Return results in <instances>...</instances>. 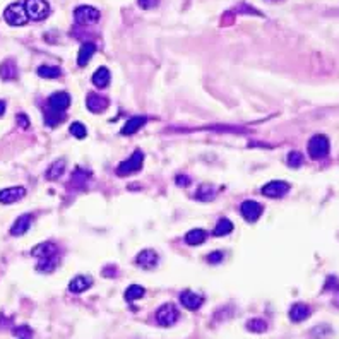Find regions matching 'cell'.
I'll return each instance as SVG.
<instances>
[{
    "label": "cell",
    "instance_id": "6",
    "mask_svg": "<svg viewBox=\"0 0 339 339\" xmlns=\"http://www.w3.org/2000/svg\"><path fill=\"white\" fill-rule=\"evenodd\" d=\"M180 312L173 303H165L156 310V322L163 327H171L178 320Z\"/></svg>",
    "mask_w": 339,
    "mask_h": 339
},
{
    "label": "cell",
    "instance_id": "8",
    "mask_svg": "<svg viewBox=\"0 0 339 339\" xmlns=\"http://www.w3.org/2000/svg\"><path fill=\"white\" fill-rule=\"evenodd\" d=\"M74 19L77 24L87 26V24H94L99 19V11L91 6H79L74 11Z\"/></svg>",
    "mask_w": 339,
    "mask_h": 339
},
{
    "label": "cell",
    "instance_id": "22",
    "mask_svg": "<svg viewBox=\"0 0 339 339\" xmlns=\"http://www.w3.org/2000/svg\"><path fill=\"white\" fill-rule=\"evenodd\" d=\"M0 77L6 81H14L18 77V65L14 60H4L0 65Z\"/></svg>",
    "mask_w": 339,
    "mask_h": 339
},
{
    "label": "cell",
    "instance_id": "19",
    "mask_svg": "<svg viewBox=\"0 0 339 339\" xmlns=\"http://www.w3.org/2000/svg\"><path fill=\"white\" fill-rule=\"evenodd\" d=\"M91 81H93V84H94L96 87L103 89V87H106L108 84H110V81H111V74H110V70H108L106 67H99V69L93 74Z\"/></svg>",
    "mask_w": 339,
    "mask_h": 339
},
{
    "label": "cell",
    "instance_id": "1",
    "mask_svg": "<svg viewBox=\"0 0 339 339\" xmlns=\"http://www.w3.org/2000/svg\"><path fill=\"white\" fill-rule=\"evenodd\" d=\"M70 106V96L65 91H58L47 99V110H45V124L48 127H55L62 122L64 113Z\"/></svg>",
    "mask_w": 339,
    "mask_h": 339
},
{
    "label": "cell",
    "instance_id": "30",
    "mask_svg": "<svg viewBox=\"0 0 339 339\" xmlns=\"http://www.w3.org/2000/svg\"><path fill=\"white\" fill-rule=\"evenodd\" d=\"M301 163H303V156H301V153H298V151H291V153L288 154V166L298 168V166H301Z\"/></svg>",
    "mask_w": 339,
    "mask_h": 339
},
{
    "label": "cell",
    "instance_id": "14",
    "mask_svg": "<svg viewBox=\"0 0 339 339\" xmlns=\"http://www.w3.org/2000/svg\"><path fill=\"white\" fill-rule=\"evenodd\" d=\"M91 284H93V278H89V276L79 274V276H75V278L70 279L69 290L72 291V293H82V291L89 290Z\"/></svg>",
    "mask_w": 339,
    "mask_h": 339
},
{
    "label": "cell",
    "instance_id": "25",
    "mask_svg": "<svg viewBox=\"0 0 339 339\" xmlns=\"http://www.w3.org/2000/svg\"><path fill=\"white\" fill-rule=\"evenodd\" d=\"M36 72L43 79H57L62 75V70L58 69L57 65H41V67H38Z\"/></svg>",
    "mask_w": 339,
    "mask_h": 339
},
{
    "label": "cell",
    "instance_id": "32",
    "mask_svg": "<svg viewBox=\"0 0 339 339\" xmlns=\"http://www.w3.org/2000/svg\"><path fill=\"white\" fill-rule=\"evenodd\" d=\"M223 257H224V254H223V252H211V254L207 255L206 261H207L209 264H219L221 261H223Z\"/></svg>",
    "mask_w": 339,
    "mask_h": 339
},
{
    "label": "cell",
    "instance_id": "9",
    "mask_svg": "<svg viewBox=\"0 0 339 339\" xmlns=\"http://www.w3.org/2000/svg\"><path fill=\"white\" fill-rule=\"evenodd\" d=\"M261 192H262V195H266V197L281 199L290 192V183L283 182V180H273V182L266 183V185L261 188Z\"/></svg>",
    "mask_w": 339,
    "mask_h": 339
},
{
    "label": "cell",
    "instance_id": "34",
    "mask_svg": "<svg viewBox=\"0 0 339 339\" xmlns=\"http://www.w3.org/2000/svg\"><path fill=\"white\" fill-rule=\"evenodd\" d=\"M4 113H6V101H2V99H0V117H2Z\"/></svg>",
    "mask_w": 339,
    "mask_h": 339
},
{
    "label": "cell",
    "instance_id": "10",
    "mask_svg": "<svg viewBox=\"0 0 339 339\" xmlns=\"http://www.w3.org/2000/svg\"><path fill=\"white\" fill-rule=\"evenodd\" d=\"M262 211H264L262 204L255 202V200H244L240 206V214L249 223H255L262 216Z\"/></svg>",
    "mask_w": 339,
    "mask_h": 339
},
{
    "label": "cell",
    "instance_id": "16",
    "mask_svg": "<svg viewBox=\"0 0 339 339\" xmlns=\"http://www.w3.org/2000/svg\"><path fill=\"white\" fill-rule=\"evenodd\" d=\"M86 106H87V110L93 111V113H101L104 108L108 106V99L93 93L86 98Z\"/></svg>",
    "mask_w": 339,
    "mask_h": 339
},
{
    "label": "cell",
    "instance_id": "17",
    "mask_svg": "<svg viewBox=\"0 0 339 339\" xmlns=\"http://www.w3.org/2000/svg\"><path fill=\"white\" fill-rule=\"evenodd\" d=\"M206 238H207L206 230H202V228H194V230H190V232H188V233H185L183 240H185V244H187V245L197 247V245H200V244H204V242H206Z\"/></svg>",
    "mask_w": 339,
    "mask_h": 339
},
{
    "label": "cell",
    "instance_id": "12",
    "mask_svg": "<svg viewBox=\"0 0 339 339\" xmlns=\"http://www.w3.org/2000/svg\"><path fill=\"white\" fill-rule=\"evenodd\" d=\"M180 303H182L185 308H188V310H199L204 303V298L200 295H197V293L185 290L180 293Z\"/></svg>",
    "mask_w": 339,
    "mask_h": 339
},
{
    "label": "cell",
    "instance_id": "13",
    "mask_svg": "<svg viewBox=\"0 0 339 339\" xmlns=\"http://www.w3.org/2000/svg\"><path fill=\"white\" fill-rule=\"evenodd\" d=\"M26 195V188L24 187H9L0 190V202L2 204H14Z\"/></svg>",
    "mask_w": 339,
    "mask_h": 339
},
{
    "label": "cell",
    "instance_id": "11",
    "mask_svg": "<svg viewBox=\"0 0 339 339\" xmlns=\"http://www.w3.org/2000/svg\"><path fill=\"white\" fill-rule=\"evenodd\" d=\"M158 262H160V255H158L156 250H153V249L141 250L136 257V264L139 267H142V269H153V267L158 266Z\"/></svg>",
    "mask_w": 339,
    "mask_h": 339
},
{
    "label": "cell",
    "instance_id": "18",
    "mask_svg": "<svg viewBox=\"0 0 339 339\" xmlns=\"http://www.w3.org/2000/svg\"><path fill=\"white\" fill-rule=\"evenodd\" d=\"M148 122V119L146 117H131V119L127 120V124H125V127L122 129V136H132V134H136L137 131H141L142 127H144V124Z\"/></svg>",
    "mask_w": 339,
    "mask_h": 339
},
{
    "label": "cell",
    "instance_id": "21",
    "mask_svg": "<svg viewBox=\"0 0 339 339\" xmlns=\"http://www.w3.org/2000/svg\"><path fill=\"white\" fill-rule=\"evenodd\" d=\"M96 53V47L93 43H84L81 48H79V53H77V65L79 67H86L87 62L93 58V55Z\"/></svg>",
    "mask_w": 339,
    "mask_h": 339
},
{
    "label": "cell",
    "instance_id": "23",
    "mask_svg": "<svg viewBox=\"0 0 339 339\" xmlns=\"http://www.w3.org/2000/svg\"><path fill=\"white\" fill-rule=\"evenodd\" d=\"M64 171H65V161L64 160H57V161H53L52 165L48 166L47 178L48 180H57V178H60L62 175H64Z\"/></svg>",
    "mask_w": 339,
    "mask_h": 339
},
{
    "label": "cell",
    "instance_id": "5",
    "mask_svg": "<svg viewBox=\"0 0 339 339\" xmlns=\"http://www.w3.org/2000/svg\"><path fill=\"white\" fill-rule=\"evenodd\" d=\"M4 19L11 24V26H24L28 23V12L24 9L23 4H11L4 12Z\"/></svg>",
    "mask_w": 339,
    "mask_h": 339
},
{
    "label": "cell",
    "instance_id": "20",
    "mask_svg": "<svg viewBox=\"0 0 339 339\" xmlns=\"http://www.w3.org/2000/svg\"><path fill=\"white\" fill-rule=\"evenodd\" d=\"M308 315H310V307L305 303H295L290 308V319L293 322H303L308 319Z\"/></svg>",
    "mask_w": 339,
    "mask_h": 339
},
{
    "label": "cell",
    "instance_id": "3",
    "mask_svg": "<svg viewBox=\"0 0 339 339\" xmlns=\"http://www.w3.org/2000/svg\"><path fill=\"white\" fill-rule=\"evenodd\" d=\"M142 163H144V154H142L141 151H136L127 160L117 166V175H119V177H129V175L136 173V171H139L142 168Z\"/></svg>",
    "mask_w": 339,
    "mask_h": 339
},
{
    "label": "cell",
    "instance_id": "26",
    "mask_svg": "<svg viewBox=\"0 0 339 339\" xmlns=\"http://www.w3.org/2000/svg\"><path fill=\"white\" fill-rule=\"evenodd\" d=\"M146 295V290L139 284H131V286L125 290V300L127 301H136V300H141L142 296Z\"/></svg>",
    "mask_w": 339,
    "mask_h": 339
},
{
    "label": "cell",
    "instance_id": "31",
    "mask_svg": "<svg viewBox=\"0 0 339 339\" xmlns=\"http://www.w3.org/2000/svg\"><path fill=\"white\" fill-rule=\"evenodd\" d=\"M158 2H160V0H137L139 7H141V9H144V11L154 9V7L158 6Z\"/></svg>",
    "mask_w": 339,
    "mask_h": 339
},
{
    "label": "cell",
    "instance_id": "33",
    "mask_svg": "<svg viewBox=\"0 0 339 339\" xmlns=\"http://www.w3.org/2000/svg\"><path fill=\"white\" fill-rule=\"evenodd\" d=\"M18 124H19L23 129H28V127H29V119H28V115H23V113H19V115H18Z\"/></svg>",
    "mask_w": 339,
    "mask_h": 339
},
{
    "label": "cell",
    "instance_id": "7",
    "mask_svg": "<svg viewBox=\"0 0 339 339\" xmlns=\"http://www.w3.org/2000/svg\"><path fill=\"white\" fill-rule=\"evenodd\" d=\"M329 139L325 136H313L310 141H308V154L313 160H322L329 154Z\"/></svg>",
    "mask_w": 339,
    "mask_h": 339
},
{
    "label": "cell",
    "instance_id": "28",
    "mask_svg": "<svg viewBox=\"0 0 339 339\" xmlns=\"http://www.w3.org/2000/svg\"><path fill=\"white\" fill-rule=\"evenodd\" d=\"M247 329H249L250 332H266L267 322L262 319H250L247 322Z\"/></svg>",
    "mask_w": 339,
    "mask_h": 339
},
{
    "label": "cell",
    "instance_id": "24",
    "mask_svg": "<svg viewBox=\"0 0 339 339\" xmlns=\"http://www.w3.org/2000/svg\"><path fill=\"white\" fill-rule=\"evenodd\" d=\"M232 232H233V223L230 219H226V217H221V219L217 221V224L214 226V230H212V235L214 237H226V235H230Z\"/></svg>",
    "mask_w": 339,
    "mask_h": 339
},
{
    "label": "cell",
    "instance_id": "35",
    "mask_svg": "<svg viewBox=\"0 0 339 339\" xmlns=\"http://www.w3.org/2000/svg\"><path fill=\"white\" fill-rule=\"evenodd\" d=\"M21 339H29V337H24V336H23V337H21Z\"/></svg>",
    "mask_w": 339,
    "mask_h": 339
},
{
    "label": "cell",
    "instance_id": "2",
    "mask_svg": "<svg viewBox=\"0 0 339 339\" xmlns=\"http://www.w3.org/2000/svg\"><path fill=\"white\" fill-rule=\"evenodd\" d=\"M31 254L38 259L36 269L40 273H53L58 266V249L50 242L36 245L31 250Z\"/></svg>",
    "mask_w": 339,
    "mask_h": 339
},
{
    "label": "cell",
    "instance_id": "29",
    "mask_svg": "<svg viewBox=\"0 0 339 339\" xmlns=\"http://www.w3.org/2000/svg\"><path fill=\"white\" fill-rule=\"evenodd\" d=\"M69 132L72 134L75 139H84V137L87 136V129H86V125H84V124H79V122H74L72 125H70Z\"/></svg>",
    "mask_w": 339,
    "mask_h": 339
},
{
    "label": "cell",
    "instance_id": "15",
    "mask_svg": "<svg viewBox=\"0 0 339 339\" xmlns=\"http://www.w3.org/2000/svg\"><path fill=\"white\" fill-rule=\"evenodd\" d=\"M31 214H23V216H19L18 219L14 221V224L11 226V235H14V237H21V235H24V233L28 232L29 230V226H31Z\"/></svg>",
    "mask_w": 339,
    "mask_h": 339
},
{
    "label": "cell",
    "instance_id": "4",
    "mask_svg": "<svg viewBox=\"0 0 339 339\" xmlns=\"http://www.w3.org/2000/svg\"><path fill=\"white\" fill-rule=\"evenodd\" d=\"M24 9L28 12V18L33 21H45L50 16V4L47 0H26Z\"/></svg>",
    "mask_w": 339,
    "mask_h": 339
},
{
    "label": "cell",
    "instance_id": "27",
    "mask_svg": "<svg viewBox=\"0 0 339 339\" xmlns=\"http://www.w3.org/2000/svg\"><path fill=\"white\" fill-rule=\"evenodd\" d=\"M216 195V188L211 187V185H200L197 194H195V199L202 200V202H207V200H211L212 197Z\"/></svg>",
    "mask_w": 339,
    "mask_h": 339
}]
</instances>
